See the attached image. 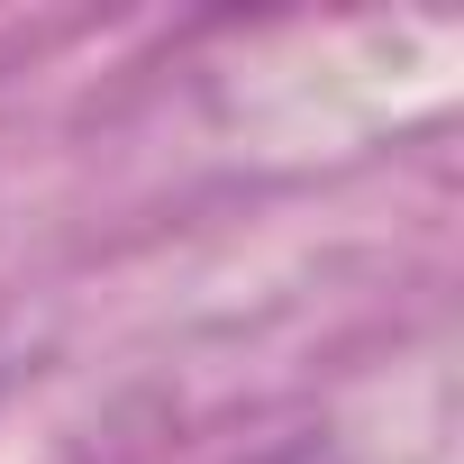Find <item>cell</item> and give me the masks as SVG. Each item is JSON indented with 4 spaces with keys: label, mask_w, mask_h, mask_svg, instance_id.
Returning <instances> with one entry per match:
<instances>
[{
    "label": "cell",
    "mask_w": 464,
    "mask_h": 464,
    "mask_svg": "<svg viewBox=\"0 0 464 464\" xmlns=\"http://www.w3.org/2000/svg\"><path fill=\"white\" fill-rule=\"evenodd\" d=\"M246 464H346V455H328V446H274V455H246Z\"/></svg>",
    "instance_id": "1"
}]
</instances>
